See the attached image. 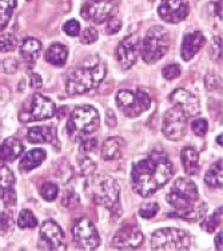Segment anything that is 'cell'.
<instances>
[{
    "label": "cell",
    "mask_w": 223,
    "mask_h": 251,
    "mask_svg": "<svg viewBox=\"0 0 223 251\" xmlns=\"http://www.w3.org/2000/svg\"><path fill=\"white\" fill-rule=\"evenodd\" d=\"M174 174L169 156L162 151H154L132 167V188L143 198L151 197L163 187Z\"/></svg>",
    "instance_id": "cell-1"
},
{
    "label": "cell",
    "mask_w": 223,
    "mask_h": 251,
    "mask_svg": "<svg viewBox=\"0 0 223 251\" xmlns=\"http://www.w3.org/2000/svg\"><path fill=\"white\" fill-rule=\"evenodd\" d=\"M166 201L174 208L169 217L182 218L190 222H195L203 217L204 206L199 203L198 188L190 179H178L167 194Z\"/></svg>",
    "instance_id": "cell-2"
},
{
    "label": "cell",
    "mask_w": 223,
    "mask_h": 251,
    "mask_svg": "<svg viewBox=\"0 0 223 251\" xmlns=\"http://www.w3.org/2000/svg\"><path fill=\"white\" fill-rule=\"evenodd\" d=\"M106 76V64L97 60L95 64L84 63L80 67L70 73L66 88L70 95H80L97 88Z\"/></svg>",
    "instance_id": "cell-3"
},
{
    "label": "cell",
    "mask_w": 223,
    "mask_h": 251,
    "mask_svg": "<svg viewBox=\"0 0 223 251\" xmlns=\"http://www.w3.org/2000/svg\"><path fill=\"white\" fill-rule=\"evenodd\" d=\"M119 184L108 175H94L86 183V194L95 204L112 208L119 203Z\"/></svg>",
    "instance_id": "cell-4"
},
{
    "label": "cell",
    "mask_w": 223,
    "mask_h": 251,
    "mask_svg": "<svg viewBox=\"0 0 223 251\" xmlns=\"http://www.w3.org/2000/svg\"><path fill=\"white\" fill-rule=\"evenodd\" d=\"M99 125L100 118L97 108L92 106H79L70 115L67 132L74 139H83L95 132L99 128Z\"/></svg>",
    "instance_id": "cell-5"
},
{
    "label": "cell",
    "mask_w": 223,
    "mask_h": 251,
    "mask_svg": "<svg viewBox=\"0 0 223 251\" xmlns=\"http://www.w3.org/2000/svg\"><path fill=\"white\" fill-rule=\"evenodd\" d=\"M169 49H170V35L167 29L160 25H154L146 32L142 42V59L147 64H152L163 58Z\"/></svg>",
    "instance_id": "cell-6"
},
{
    "label": "cell",
    "mask_w": 223,
    "mask_h": 251,
    "mask_svg": "<svg viewBox=\"0 0 223 251\" xmlns=\"http://www.w3.org/2000/svg\"><path fill=\"white\" fill-rule=\"evenodd\" d=\"M152 250H189L190 235L180 228H160L151 238Z\"/></svg>",
    "instance_id": "cell-7"
},
{
    "label": "cell",
    "mask_w": 223,
    "mask_h": 251,
    "mask_svg": "<svg viewBox=\"0 0 223 251\" xmlns=\"http://www.w3.org/2000/svg\"><path fill=\"white\" fill-rule=\"evenodd\" d=\"M117 104L119 110L126 116L138 118L150 108L151 99L149 94L143 90H136L135 92L130 90H122L118 92Z\"/></svg>",
    "instance_id": "cell-8"
},
{
    "label": "cell",
    "mask_w": 223,
    "mask_h": 251,
    "mask_svg": "<svg viewBox=\"0 0 223 251\" xmlns=\"http://www.w3.org/2000/svg\"><path fill=\"white\" fill-rule=\"evenodd\" d=\"M118 0H86L82 5L80 15L83 19L91 20L95 25H102L115 16Z\"/></svg>",
    "instance_id": "cell-9"
},
{
    "label": "cell",
    "mask_w": 223,
    "mask_h": 251,
    "mask_svg": "<svg viewBox=\"0 0 223 251\" xmlns=\"http://www.w3.org/2000/svg\"><path fill=\"white\" fill-rule=\"evenodd\" d=\"M56 112V107L50 98L35 94L31 98L28 107H25L20 112V121L22 122H39L46 121L52 118Z\"/></svg>",
    "instance_id": "cell-10"
},
{
    "label": "cell",
    "mask_w": 223,
    "mask_h": 251,
    "mask_svg": "<svg viewBox=\"0 0 223 251\" xmlns=\"http://www.w3.org/2000/svg\"><path fill=\"white\" fill-rule=\"evenodd\" d=\"M73 237L76 246L82 250H95L100 243L97 228L87 218L78 219L74 223Z\"/></svg>",
    "instance_id": "cell-11"
},
{
    "label": "cell",
    "mask_w": 223,
    "mask_h": 251,
    "mask_svg": "<svg viewBox=\"0 0 223 251\" xmlns=\"http://www.w3.org/2000/svg\"><path fill=\"white\" fill-rule=\"evenodd\" d=\"M186 114L179 107H173L163 116L162 130L170 140H180L186 132Z\"/></svg>",
    "instance_id": "cell-12"
},
{
    "label": "cell",
    "mask_w": 223,
    "mask_h": 251,
    "mask_svg": "<svg viewBox=\"0 0 223 251\" xmlns=\"http://www.w3.org/2000/svg\"><path fill=\"white\" fill-rule=\"evenodd\" d=\"M189 12L190 5L187 0H162L158 8L160 18L170 25H178L183 22Z\"/></svg>",
    "instance_id": "cell-13"
},
{
    "label": "cell",
    "mask_w": 223,
    "mask_h": 251,
    "mask_svg": "<svg viewBox=\"0 0 223 251\" xmlns=\"http://www.w3.org/2000/svg\"><path fill=\"white\" fill-rule=\"evenodd\" d=\"M141 50L138 35H128L122 39L117 47V59L123 70H130L136 63L138 53Z\"/></svg>",
    "instance_id": "cell-14"
},
{
    "label": "cell",
    "mask_w": 223,
    "mask_h": 251,
    "mask_svg": "<svg viewBox=\"0 0 223 251\" xmlns=\"http://www.w3.org/2000/svg\"><path fill=\"white\" fill-rule=\"evenodd\" d=\"M143 242V234L136 225H124L115 234L112 245L119 250H135Z\"/></svg>",
    "instance_id": "cell-15"
},
{
    "label": "cell",
    "mask_w": 223,
    "mask_h": 251,
    "mask_svg": "<svg viewBox=\"0 0 223 251\" xmlns=\"http://www.w3.org/2000/svg\"><path fill=\"white\" fill-rule=\"evenodd\" d=\"M40 237L52 250H64V232L58 223L46 221L40 226Z\"/></svg>",
    "instance_id": "cell-16"
},
{
    "label": "cell",
    "mask_w": 223,
    "mask_h": 251,
    "mask_svg": "<svg viewBox=\"0 0 223 251\" xmlns=\"http://www.w3.org/2000/svg\"><path fill=\"white\" fill-rule=\"evenodd\" d=\"M0 198L5 207H12L16 202L15 176L7 166L0 167Z\"/></svg>",
    "instance_id": "cell-17"
},
{
    "label": "cell",
    "mask_w": 223,
    "mask_h": 251,
    "mask_svg": "<svg viewBox=\"0 0 223 251\" xmlns=\"http://www.w3.org/2000/svg\"><path fill=\"white\" fill-rule=\"evenodd\" d=\"M206 43V38L200 31H194L184 35L180 46V56L184 62H189L198 53V51Z\"/></svg>",
    "instance_id": "cell-18"
},
{
    "label": "cell",
    "mask_w": 223,
    "mask_h": 251,
    "mask_svg": "<svg viewBox=\"0 0 223 251\" xmlns=\"http://www.w3.org/2000/svg\"><path fill=\"white\" fill-rule=\"evenodd\" d=\"M170 100L180 110H183L186 115H194L199 111V100L197 97L184 88H176L170 95Z\"/></svg>",
    "instance_id": "cell-19"
},
{
    "label": "cell",
    "mask_w": 223,
    "mask_h": 251,
    "mask_svg": "<svg viewBox=\"0 0 223 251\" xmlns=\"http://www.w3.org/2000/svg\"><path fill=\"white\" fill-rule=\"evenodd\" d=\"M23 152V145L15 138H8L0 145V163L14 162Z\"/></svg>",
    "instance_id": "cell-20"
},
{
    "label": "cell",
    "mask_w": 223,
    "mask_h": 251,
    "mask_svg": "<svg viewBox=\"0 0 223 251\" xmlns=\"http://www.w3.org/2000/svg\"><path fill=\"white\" fill-rule=\"evenodd\" d=\"M27 139L31 143H51L56 139V128L52 126L32 127L27 132Z\"/></svg>",
    "instance_id": "cell-21"
},
{
    "label": "cell",
    "mask_w": 223,
    "mask_h": 251,
    "mask_svg": "<svg viewBox=\"0 0 223 251\" xmlns=\"http://www.w3.org/2000/svg\"><path fill=\"white\" fill-rule=\"evenodd\" d=\"M46 156L47 154L43 149H34L22 158V160L19 162V170L22 173H29L36 167H39L46 159Z\"/></svg>",
    "instance_id": "cell-22"
},
{
    "label": "cell",
    "mask_w": 223,
    "mask_h": 251,
    "mask_svg": "<svg viewBox=\"0 0 223 251\" xmlns=\"http://www.w3.org/2000/svg\"><path fill=\"white\" fill-rule=\"evenodd\" d=\"M19 51L22 58L25 59V62L34 64L39 58V53L42 51V43L38 39L25 38L19 46Z\"/></svg>",
    "instance_id": "cell-23"
},
{
    "label": "cell",
    "mask_w": 223,
    "mask_h": 251,
    "mask_svg": "<svg viewBox=\"0 0 223 251\" xmlns=\"http://www.w3.org/2000/svg\"><path fill=\"white\" fill-rule=\"evenodd\" d=\"M67 56L68 49L60 43H55L52 46H50V49L46 51V55H44L46 60L50 64L56 66V67H63L66 62H67Z\"/></svg>",
    "instance_id": "cell-24"
},
{
    "label": "cell",
    "mask_w": 223,
    "mask_h": 251,
    "mask_svg": "<svg viewBox=\"0 0 223 251\" xmlns=\"http://www.w3.org/2000/svg\"><path fill=\"white\" fill-rule=\"evenodd\" d=\"M180 159L187 175H195L199 170V154L194 147H184L180 152Z\"/></svg>",
    "instance_id": "cell-25"
},
{
    "label": "cell",
    "mask_w": 223,
    "mask_h": 251,
    "mask_svg": "<svg viewBox=\"0 0 223 251\" xmlns=\"http://www.w3.org/2000/svg\"><path fill=\"white\" fill-rule=\"evenodd\" d=\"M123 142L121 138H107L102 146V158L104 160L119 159L122 155Z\"/></svg>",
    "instance_id": "cell-26"
},
{
    "label": "cell",
    "mask_w": 223,
    "mask_h": 251,
    "mask_svg": "<svg viewBox=\"0 0 223 251\" xmlns=\"http://www.w3.org/2000/svg\"><path fill=\"white\" fill-rule=\"evenodd\" d=\"M204 182L210 187H222L223 176H222V160H218L211 166L209 171L204 175Z\"/></svg>",
    "instance_id": "cell-27"
},
{
    "label": "cell",
    "mask_w": 223,
    "mask_h": 251,
    "mask_svg": "<svg viewBox=\"0 0 223 251\" xmlns=\"http://www.w3.org/2000/svg\"><path fill=\"white\" fill-rule=\"evenodd\" d=\"M15 7L16 0H0V32L8 25Z\"/></svg>",
    "instance_id": "cell-28"
},
{
    "label": "cell",
    "mask_w": 223,
    "mask_h": 251,
    "mask_svg": "<svg viewBox=\"0 0 223 251\" xmlns=\"http://www.w3.org/2000/svg\"><path fill=\"white\" fill-rule=\"evenodd\" d=\"M222 223V206L217 208L211 215H210L203 223H202V228L206 232H214Z\"/></svg>",
    "instance_id": "cell-29"
},
{
    "label": "cell",
    "mask_w": 223,
    "mask_h": 251,
    "mask_svg": "<svg viewBox=\"0 0 223 251\" xmlns=\"http://www.w3.org/2000/svg\"><path fill=\"white\" fill-rule=\"evenodd\" d=\"M18 226L20 228H34L38 226V219L35 217L32 211L29 210H22L18 218Z\"/></svg>",
    "instance_id": "cell-30"
},
{
    "label": "cell",
    "mask_w": 223,
    "mask_h": 251,
    "mask_svg": "<svg viewBox=\"0 0 223 251\" xmlns=\"http://www.w3.org/2000/svg\"><path fill=\"white\" fill-rule=\"evenodd\" d=\"M18 47V40L12 34H3L0 36V52H10Z\"/></svg>",
    "instance_id": "cell-31"
},
{
    "label": "cell",
    "mask_w": 223,
    "mask_h": 251,
    "mask_svg": "<svg viewBox=\"0 0 223 251\" xmlns=\"http://www.w3.org/2000/svg\"><path fill=\"white\" fill-rule=\"evenodd\" d=\"M58 186L52 182H47V183H44L42 187H40V195L43 197L44 201H47V202H52L56 199L58 197Z\"/></svg>",
    "instance_id": "cell-32"
},
{
    "label": "cell",
    "mask_w": 223,
    "mask_h": 251,
    "mask_svg": "<svg viewBox=\"0 0 223 251\" xmlns=\"http://www.w3.org/2000/svg\"><path fill=\"white\" fill-rule=\"evenodd\" d=\"M158 211H159V204L156 202H149L142 204L139 208V215L146 219H150V218L155 217Z\"/></svg>",
    "instance_id": "cell-33"
},
{
    "label": "cell",
    "mask_w": 223,
    "mask_h": 251,
    "mask_svg": "<svg viewBox=\"0 0 223 251\" xmlns=\"http://www.w3.org/2000/svg\"><path fill=\"white\" fill-rule=\"evenodd\" d=\"M191 130L194 132L197 136H204L206 135V132L209 130V123L206 119H202V118H199V119H195L193 123H191Z\"/></svg>",
    "instance_id": "cell-34"
},
{
    "label": "cell",
    "mask_w": 223,
    "mask_h": 251,
    "mask_svg": "<svg viewBox=\"0 0 223 251\" xmlns=\"http://www.w3.org/2000/svg\"><path fill=\"white\" fill-rule=\"evenodd\" d=\"M99 38V34L98 31L94 27H88L82 32L80 35V43L82 44H92L95 43Z\"/></svg>",
    "instance_id": "cell-35"
},
{
    "label": "cell",
    "mask_w": 223,
    "mask_h": 251,
    "mask_svg": "<svg viewBox=\"0 0 223 251\" xmlns=\"http://www.w3.org/2000/svg\"><path fill=\"white\" fill-rule=\"evenodd\" d=\"M162 75H163V77L167 79V80H174V79H176V77L180 75V67L178 64H175V63L169 64L167 67L163 68Z\"/></svg>",
    "instance_id": "cell-36"
},
{
    "label": "cell",
    "mask_w": 223,
    "mask_h": 251,
    "mask_svg": "<svg viewBox=\"0 0 223 251\" xmlns=\"http://www.w3.org/2000/svg\"><path fill=\"white\" fill-rule=\"evenodd\" d=\"M98 140L95 138H83L80 145H79V150L82 154H88L97 149Z\"/></svg>",
    "instance_id": "cell-37"
},
{
    "label": "cell",
    "mask_w": 223,
    "mask_h": 251,
    "mask_svg": "<svg viewBox=\"0 0 223 251\" xmlns=\"http://www.w3.org/2000/svg\"><path fill=\"white\" fill-rule=\"evenodd\" d=\"M63 31L68 36H78L80 34V25L78 20L71 19L63 25Z\"/></svg>",
    "instance_id": "cell-38"
},
{
    "label": "cell",
    "mask_w": 223,
    "mask_h": 251,
    "mask_svg": "<svg viewBox=\"0 0 223 251\" xmlns=\"http://www.w3.org/2000/svg\"><path fill=\"white\" fill-rule=\"evenodd\" d=\"M19 68V63L15 59H7V60H3L1 64H0V70L5 74H14L16 70Z\"/></svg>",
    "instance_id": "cell-39"
},
{
    "label": "cell",
    "mask_w": 223,
    "mask_h": 251,
    "mask_svg": "<svg viewBox=\"0 0 223 251\" xmlns=\"http://www.w3.org/2000/svg\"><path fill=\"white\" fill-rule=\"evenodd\" d=\"M80 164V170H82L83 175H91L94 174V171L97 169V164L94 163L90 158H84L79 162Z\"/></svg>",
    "instance_id": "cell-40"
},
{
    "label": "cell",
    "mask_w": 223,
    "mask_h": 251,
    "mask_svg": "<svg viewBox=\"0 0 223 251\" xmlns=\"http://www.w3.org/2000/svg\"><path fill=\"white\" fill-rule=\"evenodd\" d=\"M122 25L119 19H118L117 16H112L110 19L106 22V32L108 35H112V34H117L118 31L121 29Z\"/></svg>",
    "instance_id": "cell-41"
},
{
    "label": "cell",
    "mask_w": 223,
    "mask_h": 251,
    "mask_svg": "<svg viewBox=\"0 0 223 251\" xmlns=\"http://www.w3.org/2000/svg\"><path fill=\"white\" fill-rule=\"evenodd\" d=\"M79 203V198L78 195L75 193H70V191H67L66 193V197L63 198V206H66V207H75V206H78Z\"/></svg>",
    "instance_id": "cell-42"
},
{
    "label": "cell",
    "mask_w": 223,
    "mask_h": 251,
    "mask_svg": "<svg viewBox=\"0 0 223 251\" xmlns=\"http://www.w3.org/2000/svg\"><path fill=\"white\" fill-rule=\"evenodd\" d=\"M214 55L217 59H222V38L217 36L214 40Z\"/></svg>",
    "instance_id": "cell-43"
},
{
    "label": "cell",
    "mask_w": 223,
    "mask_h": 251,
    "mask_svg": "<svg viewBox=\"0 0 223 251\" xmlns=\"http://www.w3.org/2000/svg\"><path fill=\"white\" fill-rule=\"evenodd\" d=\"M11 225V215L8 213H0V230H7Z\"/></svg>",
    "instance_id": "cell-44"
},
{
    "label": "cell",
    "mask_w": 223,
    "mask_h": 251,
    "mask_svg": "<svg viewBox=\"0 0 223 251\" xmlns=\"http://www.w3.org/2000/svg\"><path fill=\"white\" fill-rule=\"evenodd\" d=\"M29 80H31V87H32V88H40L42 86H43L42 77H40L38 74H32Z\"/></svg>",
    "instance_id": "cell-45"
},
{
    "label": "cell",
    "mask_w": 223,
    "mask_h": 251,
    "mask_svg": "<svg viewBox=\"0 0 223 251\" xmlns=\"http://www.w3.org/2000/svg\"><path fill=\"white\" fill-rule=\"evenodd\" d=\"M106 123L110 126V127H115V126H117V116H115V114H114L112 110H107Z\"/></svg>",
    "instance_id": "cell-46"
},
{
    "label": "cell",
    "mask_w": 223,
    "mask_h": 251,
    "mask_svg": "<svg viewBox=\"0 0 223 251\" xmlns=\"http://www.w3.org/2000/svg\"><path fill=\"white\" fill-rule=\"evenodd\" d=\"M214 14L222 20V0H215V3H214Z\"/></svg>",
    "instance_id": "cell-47"
},
{
    "label": "cell",
    "mask_w": 223,
    "mask_h": 251,
    "mask_svg": "<svg viewBox=\"0 0 223 251\" xmlns=\"http://www.w3.org/2000/svg\"><path fill=\"white\" fill-rule=\"evenodd\" d=\"M215 249L217 250H222V230L215 235Z\"/></svg>",
    "instance_id": "cell-48"
},
{
    "label": "cell",
    "mask_w": 223,
    "mask_h": 251,
    "mask_svg": "<svg viewBox=\"0 0 223 251\" xmlns=\"http://www.w3.org/2000/svg\"><path fill=\"white\" fill-rule=\"evenodd\" d=\"M222 138H223L222 134H221V135H219L218 138H217V143H218V145H221V146H222Z\"/></svg>",
    "instance_id": "cell-49"
},
{
    "label": "cell",
    "mask_w": 223,
    "mask_h": 251,
    "mask_svg": "<svg viewBox=\"0 0 223 251\" xmlns=\"http://www.w3.org/2000/svg\"><path fill=\"white\" fill-rule=\"evenodd\" d=\"M27 1H31V0H27Z\"/></svg>",
    "instance_id": "cell-50"
}]
</instances>
